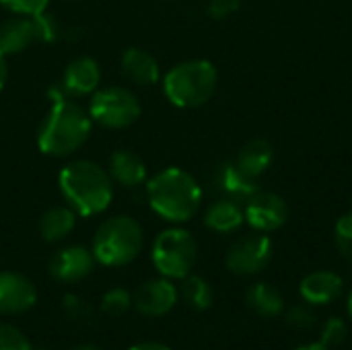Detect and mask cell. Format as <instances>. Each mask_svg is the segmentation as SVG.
<instances>
[{
  "mask_svg": "<svg viewBox=\"0 0 352 350\" xmlns=\"http://www.w3.org/2000/svg\"><path fill=\"white\" fill-rule=\"evenodd\" d=\"M122 72L130 83H136L140 87L146 85H155L161 78V70H159V62L140 47H128L122 54Z\"/></svg>",
  "mask_w": 352,
  "mask_h": 350,
  "instance_id": "cell-18",
  "label": "cell"
},
{
  "mask_svg": "<svg viewBox=\"0 0 352 350\" xmlns=\"http://www.w3.org/2000/svg\"><path fill=\"white\" fill-rule=\"evenodd\" d=\"M37 301L35 285L19 272H0V314L19 316Z\"/></svg>",
  "mask_w": 352,
  "mask_h": 350,
  "instance_id": "cell-12",
  "label": "cell"
},
{
  "mask_svg": "<svg viewBox=\"0 0 352 350\" xmlns=\"http://www.w3.org/2000/svg\"><path fill=\"white\" fill-rule=\"evenodd\" d=\"M212 186L223 198H231L235 202H245L258 192V179L243 173L235 161H225L214 167Z\"/></svg>",
  "mask_w": 352,
  "mask_h": 350,
  "instance_id": "cell-15",
  "label": "cell"
},
{
  "mask_svg": "<svg viewBox=\"0 0 352 350\" xmlns=\"http://www.w3.org/2000/svg\"><path fill=\"white\" fill-rule=\"evenodd\" d=\"M346 309H349V316H351V320H352V291H351V295H349V303H346Z\"/></svg>",
  "mask_w": 352,
  "mask_h": 350,
  "instance_id": "cell-35",
  "label": "cell"
},
{
  "mask_svg": "<svg viewBox=\"0 0 352 350\" xmlns=\"http://www.w3.org/2000/svg\"><path fill=\"white\" fill-rule=\"evenodd\" d=\"M47 97L52 107L39 124L37 146L50 157L72 155L87 142L93 120L74 99L66 97L58 83L47 89Z\"/></svg>",
  "mask_w": 352,
  "mask_h": 350,
  "instance_id": "cell-1",
  "label": "cell"
},
{
  "mask_svg": "<svg viewBox=\"0 0 352 350\" xmlns=\"http://www.w3.org/2000/svg\"><path fill=\"white\" fill-rule=\"evenodd\" d=\"M132 305V295L122 289V287H116V289H109L103 299H101V311L107 314V316H124Z\"/></svg>",
  "mask_w": 352,
  "mask_h": 350,
  "instance_id": "cell-24",
  "label": "cell"
},
{
  "mask_svg": "<svg viewBox=\"0 0 352 350\" xmlns=\"http://www.w3.org/2000/svg\"><path fill=\"white\" fill-rule=\"evenodd\" d=\"M272 239L268 237V233H250L239 237L227 252L225 256V264L227 270L233 272L235 276H254L262 270L268 268V264L272 262Z\"/></svg>",
  "mask_w": 352,
  "mask_h": 350,
  "instance_id": "cell-8",
  "label": "cell"
},
{
  "mask_svg": "<svg viewBox=\"0 0 352 350\" xmlns=\"http://www.w3.org/2000/svg\"><path fill=\"white\" fill-rule=\"evenodd\" d=\"M99 80H101V70L97 60L89 56H80L64 68L62 80L58 85L62 87L66 97L76 99L95 93L99 89Z\"/></svg>",
  "mask_w": 352,
  "mask_h": 350,
  "instance_id": "cell-14",
  "label": "cell"
},
{
  "mask_svg": "<svg viewBox=\"0 0 352 350\" xmlns=\"http://www.w3.org/2000/svg\"><path fill=\"white\" fill-rule=\"evenodd\" d=\"M219 72L208 60H186L175 64L163 78L167 99L182 109H196L206 105L217 93Z\"/></svg>",
  "mask_w": 352,
  "mask_h": 350,
  "instance_id": "cell-4",
  "label": "cell"
},
{
  "mask_svg": "<svg viewBox=\"0 0 352 350\" xmlns=\"http://www.w3.org/2000/svg\"><path fill=\"white\" fill-rule=\"evenodd\" d=\"M37 41H41L37 14H14L0 25V50L6 56L21 54Z\"/></svg>",
  "mask_w": 352,
  "mask_h": 350,
  "instance_id": "cell-13",
  "label": "cell"
},
{
  "mask_svg": "<svg viewBox=\"0 0 352 350\" xmlns=\"http://www.w3.org/2000/svg\"><path fill=\"white\" fill-rule=\"evenodd\" d=\"M285 322L293 330H311L316 326V314L309 305H293L285 309Z\"/></svg>",
  "mask_w": 352,
  "mask_h": 350,
  "instance_id": "cell-27",
  "label": "cell"
},
{
  "mask_svg": "<svg viewBox=\"0 0 352 350\" xmlns=\"http://www.w3.org/2000/svg\"><path fill=\"white\" fill-rule=\"evenodd\" d=\"M349 336V326L342 318H328L322 334H320V344H324L326 349H338Z\"/></svg>",
  "mask_w": 352,
  "mask_h": 350,
  "instance_id": "cell-25",
  "label": "cell"
},
{
  "mask_svg": "<svg viewBox=\"0 0 352 350\" xmlns=\"http://www.w3.org/2000/svg\"><path fill=\"white\" fill-rule=\"evenodd\" d=\"M157 272L169 281H182L192 274L198 260V245L192 233L173 227L157 235L151 252Z\"/></svg>",
  "mask_w": 352,
  "mask_h": 350,
  "instance_id": "cell-6",
  "label": "cell"
},
{
  "mask_svg": "<svg viewBox=\"0 0 352 350\" xmlns=\"http://www.w3.org/2000/svg\"><path fill=\"white\" fill-rule=\"evenodd\" d=\"M76 225V212L70 206H54L39 219V235L47 243L66 239Z\"/></svg>",
  "mask_w": 352,
  "mask_h": 350,
  "instance_id": "cell-22",
  "label": "cell"
},
{
  "mask_svg": "<svg viewBox=\"0 0 352 350\" xmlns=\"http://www.w3.org/2000/svg\"><path fill=\"white\" fill-rule=\"evenodd\" d=\"M177 299H179V291L175 289V285L169 278L159 276V278H151L142 283L136 289L132 303L138 314L146 318H161V316H167L175 307Z\"/></svg>",
  "mask_w": 352,
  "mask_h": 350,
  "instance_id": "cell-10",
  "label": "cell"
},
{
  "mask_svg": "<svg viewBox=\"0 0 352 350\" xmlns=\"http://www.w3.org/2000/svg\"><path fill=\"white\" fill-rule=\"evenodd\" d=\"M297 350H330L326 349L324 344H320V342H314V344H305V347H299Z\"/></svg>",
  "mask_w": 352,
  "mask_h": 350,
  "instance_id": "cell-33",
  "label": "cell"
},
{
  "mask_svg": "<svg viewBox=\"0 0 352 350\" xmlns=\"http://www.w3.org/2000/svg\"><path fill=\"white\" fill-rule=\"evenodd\" d=\"M107 173L111 182H118L124 188H138L146 182L144 161L128 149H120L109 157Z\"/></svg>",
  "mask_w": 352,
  "mask_h": 350,
  "instance_id": "cell-17",
  "label": "cell"
},
{
  "mask_svg": "<svg viewBox=\"0 0 352 350\" xmlns=\"http://www.w3.org/2000/svg\"><path fill=\"white\" fill-rule=\"evenodd\" d=\"M151 208L169 223H188L202 204V188L179 167L159 171L146 186Z\"/></svg>",
  "mask_w": 352,
  "mask_h": 350,
  "instance_id": "cell-3",
  "label": "cell"
},
{
  "mask_svg": "<svg viewBox=\"0 0 352 350\" xmlns=\"http://www.w3.org/2000/svg\"><path fill=\"white\" fill-rule=\"evenodd\" d=\"M0 350H33L27 336L14 326L0 324Z\"/></svg>",
  "mask_w": 352,
  "mask_h": 350,
  "instance_id": "cell-28",
  "label": "cell"
},
{
  "mask_svg": "<svg viewBox=\"0 0 352 350\" xmlns=\"http://www.w3.org/2000/svg\"><path fill=\"white\" fill-rule=\"evenodd\" d=\"M272 161H274V146L266 138L248 140L235 159L237 167L254 179L262 177L268 171V167L272 165Z\"/></svg>",
  "mask_w": 352,
  "mask_h": 350,
  "instance_id": "cell-19",
  "label": "cell"
},
{
  "mask_svg": "<svg viewBox=\"0 0 352 350\" xmlns=\"http://www.w3.org/2000/svg\"><path fill=\"white\" fill-rule=\"evenodd\" d=\"M245 223L260 233H272L278 231L289 221V204L280 194L274 192H262L258 190L252 198L245 200L243 206Z\"/></svg>",
  "mask_w": 352,
  "mask_h": 350,
  "instance_id": "cell-9",
  "label": "cell"
},
{
  "mask_svg": "<svg viewBox=\"0 0 352 350\" xmlns=\"http://www.w3.org/2000/svg\"><path fill=\"white\" fill-rule=\"evenodd\" d=\"M50 0H0V6L8 8L14 14H39L45 12Z\"/></svg>",
  "mask_w": 352,
  "mask_h": 350,
  "instance_id": "cell-29",
  "label": "cell"
},
{
  "mask_svg": "<svg viewBox=\"0 0 352 350\" xmlns=\"http://www.w3.org/2000/svg\"><path fill=\"white\" fill-rule=\"evenodd\" d=\"M241 6V0H210L208 2V14L217 21H223L231 14H235Z\"/></svg>",
  "mask_w": 352,
  "mask_h": 350,
  "instance_id": "cell-30",
  "label": "cell"
},
{
  "mask_svg": "<svg viewBox=\"0 0 352 350\" xmlns=\"http://www.w3.org/2000/svg\"><path fill=\"white\" fill-rule=\"evenodd\" d=\"M95 256L82 245H68L58 250L50 260V274L58 283H80L95 268Z\"/></svg>",
  "mask_w": 352,
  "mask_h": 350,
  "instance_id": "cell-11",
  "label": "cell"
},
{
  "mask_svg": "<svg viewBox=\"0 0 352 350\" xmlns=\"http://www.w3.org/2000/svg\"><path fill=\"white\" fill-rule=\"evenodd\" d=\"M140 103L136 95L124 87L97 89L89 103V116L103 128H128L140 118Z\"/></svg>",
  "mask_w": 352,
  "mask_h": 350,
  "instance_id": "cell-7",
  "label": "cell"
},
{
  "mask_svg": "<svg viewBox=\"0 0 352 350\" xmlns=\"http://www.w3.org/2000/svg\"><path fill=\"white\" fill-rule=\"evenodd\" d=\"M245 305L260 318H276L283 316L287 305L283 293L270 283H256L245 293Z\"/></svg>",
  "mask_w": 352,
  "mask_h": 350,
  "instance_id": "cell-21",
  "label": "cell"
},
{
  "mask_svg": "<svg viewBox=\"0 0 352 350\" xmlns=\"http://www.w3.org/2000/svg\"><path fill=\"white\" fill-rule=\"evenodd\" d=\"M243 223H245L243 206H241V202H235L231 198H221V200L212 202L204 215V225L214 233H225V235L233 233Z\"/></svg>",
  "mask_w": 352,
  "mask_h": 350,
  "instance_id": "cell-20",
  "label": "cell"
},
{
  "mask_svg": "<svg viewBox=\"0 0 352 350\" xmlns=\"http://www.w3.org/2000/svg\"><path fill=\"white\" fill-rule=\"evenodd\" d=\"M144 245V233L138 221L126 215L101 223L93 237V256L99 264L118 268L134 262Z\"/></svg>",
  "mask_w": 352,
  "mask_h": 350,
  "instance_id": "cell-5",
  "label": "cell"
},
{
  "mask_svg": "<svg viewBox=\"0 0 352 350\" xmlns=\"http://www.w3.org/2000/svg\"><path fill=\"white\" fill-rule=\"evenodd\" d=\"M334 241L340 256L352 266V210L342 215L334 227Z\"/></svg>",
  "mask_w": 352,
  "mask_h": 350,
  "instance_id": "cell-26",
  "label": "cell"
},
{
  "mask_svg": "<svg viewBox=\"0 0 352 350\" xmlns=\"http://www.w3.org/2000/svg\"><path fill=\"white\" fill-rule=\"evenodd\" d=\"M344 283L332 270H316L299 283V295L307 305H330L342 295Z\"/></svg>",
  "mask_w": 352,
  "mask_h": 350,
  "instance_id": "cell-16",
  "label": "cell"
},
{
  "mask_svg": "<svg viewBox=\"0 0 352 350\" xmlns=\"http://www.w3.org/2000/svg\"><path fill=\"white\" fill-rule=\"evenodd\" d=\"M70 350H103V349L93 347V344H78V347H74V349H70Z\"/></svg>",
  "mask_w": 352,
  "mask_h": 350,
  "instance_id": "cell-34",
  "label": "cell"
},
{
  "mask_svg": "<svg viewBox=\"0 0 352 350\" xmlns=\"http://www.w3.org/2000/svg\"><path fill=\"white\" fill-rule=\"evenodd\" d=\"M179 295L186 301V305L192 307L194 311H206L214 301L212 287L208 285V281H204L198 274H188L186 278H182Z\"/></svg>",
  "mask_w": 352,
  "mask_h": 350,
  "instance_id": "cell-23",
  "label": "cell"
},
{
  "mask_svg": "<svg viewBox=\"0 0 352 350\" xmlns=\"http://www.w3.org/2000/svg\"><path fill=\"white\" fill-rule=\"evenodd\" d=\"M6 76H8V68H6V54L0 50V91L4 89Z\"/></svg>",
  "mask_w": 352,
  "mask_h": 350,
  "instance_id": "cell-32",
  "label": "cell"
},
{
  "mask_svg": "<svg viewBox=\"0 0 352 350\" xmlns=\"http://www.w3.org/2000/svg\"><path fill=\"white\" fill-rule=\"evenodd\" d=\"M58 186L68 206L80 217L103 212L113 198V182L109 173L93 161L68 163L58 175Z\"/></svg>",
  "mask_w": 352,
  "mask_h": 350,
  "instance_id": "cell-2",
  "label": "cell"
},
{
  "mask_svg": "<svg viewBox=\"0 0 352 350\" xmlns=\"http://www.w3.org/2000/svg\"><path fill=\"white\" fill-rule=\"evenodd\" d=\"M128 350H171L169 347L161 344V342H140V344H134L132 349Z\"/></svg>",
  "mask_w": 352,
  "mask_h": 350,
  "instance_id": "cell-31",
  "label": "cell"
}]
</instances>
